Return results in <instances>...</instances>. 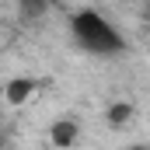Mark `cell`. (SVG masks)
<instances>
[{
    "mask_svg": "<svg viewBox=\"0 0 150 150\" xmlns=\"http://www.w3.org/2000/svg\"><path fill=\"white\" fill-rule=\"evenodd\" d=\"M70 35L84 52H94V56H122L126 52L122 32L94 7H80L70 14Z\"/></svg>",
    "mask_w": 150,
    "mask_h": 150,
    "instance_id": "6da1fadb",
    "label": "cell"
},
{
    "mask_svg": "<svg viewBox=\"0 0 150 150\" xmlns=\"http://www.w3.org/2000/svg\"><path fill=\"white\" fill-rule=\"evenodd\" d=\"M35 91H38V80L35 77H11L7 84H4V105L7 108H25L32 98H35Z\"/></svg>",
    "mask_w": 150,
    "mask_h": 150,
    "instance_id": "7a4b0ae2",
    "label": "cell"
},
{
    "mask_svg": "<svg viewBox=\"0 0 150 150\" xmlns=\"http://www.w3.org/2000/svg\"><path fill=\"white\" fill-rule=\"evenodd\" d=\"M49 147L52 150H77L80 147V122L77 119H56L49 126Z\"/></svg>",
    "mask_w": 150,
    "mask_h": 150,
    "instance_id": "3957f363",
    "label": "cell"
},
{
    "mask_svg": "<svg viewBox=\"0 0 150 150\" xmlns=\"http://www.w3.org/2000/svg\"><path fill=\"white\" fill-rule=\"evenodd\" d=\"M133 119H136V105L129 101V98H115L105 105V126L108 129H126V126H133Z\"/></svg>",
    "mask_w": 150,
    "mask_h": 150,
    "instance_id": "277c9868",
    "label": "cell"
},
{
    "mask_svg": "<svg viewBox=\"0 0 150 150\" xmlns=\"http://www.w3.org/2000/svg\"><path fill=\"white\" fill-rule=\"evenodd\" d=\"M18 14H21V21H35V18H45L49 14V4L45 0H21L18 4Z\"/></svg>",
    "mask_w": 150,
    "mask_h": 150,
    "instance_id": "5b68a950",
    "label": "cell"
},
{
    "mask_svg": "<svg viewBox=\"0 0 150 150\" xmlns=\"http://www.w3.org/2000/svg\"><path fill=\"white\" fill-rule=\"evenodd\" d=\"M126 150H150V143H129Z\"/></svg>",
    "mask_w": 150,
    "mask_h": 150,
    "instance_id": "8992f818",
    "label": "cell"
},
{
    "mask_svg": "<svg viewBox=\"0 0 150 150\" xmlns=\"http://www.w3.org/2000/svg\"><path fill=\"white\" fill-rule=\"evenodd\" d=\"M143 14H147V18H150V0H147V4H143Z\"/></svg>",
    "mask_w": 150,
    "mask_h": 150,
    "instance_id": "52a82bcc",
    "label": "cell"
},
{
    "mask_svg": "<svg viewBox=\"0 0 150 150\" xmlns=\"http://www.w3.org/2000/svg\"><path fill=\"white\" fill-rule=\"evenodd\" d=\"M0 150H4V136H0Z\"/></svg>",
    "mask_w": 150,
    "mask_h": 150,
    "instance_id": "ba28073f",
    "label": "cell"
}]
</instances>
